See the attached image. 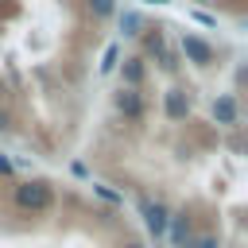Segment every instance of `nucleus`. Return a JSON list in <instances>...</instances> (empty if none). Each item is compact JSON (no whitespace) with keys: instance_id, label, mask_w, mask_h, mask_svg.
Returning a JSON list of instances; mask_svg holds the SVG:
<instances>
[{"instance_id":"f257e3e1","label":"nucleus","mask_w":248,"mask_h":248,"mask_svg":"<svg viewBox=\"0 0 248 248\" xmlns=\"http://www.w3.org/2000/svg\"><path fill=\"white\" fill-rule=\"evenodd\" d=\"M16 205L23 209V213H46L50 205H54V190H50V182H43V178H27V182H16Z\"/></svg>"},{"instance_id":"f03ea898","label":"nucleus","mask_w":248,"mask_h":248,"mask_svg":"<svg viewBox=\"0 0 248 248\" xmlns=\"http://www.w3.org/2000/svg\"><path fill=\"white\" fill-rule=\"evenodd\" d=\"M143 54H151L167 74H174L178 70V62H174V54L167 50V39H163V27H143Z\"/></svg>"},{"instance_id":"7ed1b4c3","label":"nucleus","mask_w":248,"mask_h":248,"mask_svg":"<svg viewBox=\"0 0 248 248\" xmlns=\"http://www.w3.org/2000/svg\"><path fill=\"white\" fill-rule=\"evenodd\" d=\"M140 213H143V225H147V232L159 240L163 232H167V225H170V209L163 205V202H151V198H140Z\"/></svg>"},{"instance_id":"20e7f679","label":"nucleus","mask_w":248,"mask_h":248,"mask_svg":"<svg viewBox=\"0 0 248 248\" xmlns=\"http://www.w3.org/2000/svg\"><path fill=\"white\" fill-rule=\"evenodd\" d=\"M182 54H186V62H194V66H209L213 62V46L205 43V39H198V35H182Z\"/></svg>"},{"instance_id":"39448f33","label":"nucleus","mask_w":248,"mask_h":248,"mask_svg":"<svg viewBox=\"0 0 248 248\" xmlns=\"http://www.w3.org/2000/svg\"><path fill=\"white\" fill-rule=\"evenodd\" d=\"M112 105H116V112H124L128 120H140L143 116V97H140V89H116L112 93Z\"/></svg>"},{"instance_id":"423d86ee","label":"nucleus","mask_w":248,"mask_h":248,"mask_svg":"<svg viewBox=\"0 0 248 248\" xmlns=\"http://www.w3.org/2000/svg\"><path fill=\"white\" fill-rule=\"evenodd\" d=\"M163 108H167V116L170 120H186L190 116V108H194V101H190V93L186 89H167V97H163Z\"/></svg>"},{"instance_id":"0eeeda50","label":"nucleus","mask_w":248,"mask_h":248,"mask_svg":"<svg viewBox=\"0 0 248 248\" xmlns=\"http://www.w3.org/2000/svg\"><path fill=\"white\" fill-rule=\"evenodd\" d=\"M213 120L225 124V128H232V124L240 120V105H236V97H229V93L217 97V101H213Z\"/></svg>"},{"instance_id":"6e6552de","label":"nucleus","mask_w":248,"mask_h":248,"mask_svg":"<svg viewBox=\"0 0 248 248\" xmlns=\"http://www.w3.org/2000/svg\"><path fill=\"white\" fill-rule=\"evenodd\" d=\"M170 240H174V248H190L194 240H190V217L186 213H170Z\"/></svg>"},{"instance_id":"1a4fd4ad","label":"nucleus","mask_w":248,"mask_h":248,"mask_svg":"<svg viewBox=\"0 0 248 248\" xmlns=\"http://www.w3.org/2000/svg\"><path fill=\"white\" fill-rule=\"evenodd\" d=\"M120 78H124V89H140L143 85V58H124Z\"/></svg>"},{"instance_id":"9d476101","label":"nucleus","mask_w":248,"mask_h":248,"mask_svg":"<svg viewBox=\"0 0 248 248\" xmlns=\"http://www.w3.org/2000/svg\"><path fill=\"white\" fill-rule=\"evenodd\" d=\"M120 31L132 39V35H143V16L140 12H120Z\"/></svg>"},{"instance_id":"9b49d317","label":"nucleus","mask_w":248,"mask_h":248,"mask_svg":"<svg viewBox=\"0 0 248 248\" xmlns=\"http://www.w3.org/2000/svg\"><path fill=\"white\" fill-rule=\"evenodd\" d=\"M85 4H89L93 19H108V16L116 12V0H85Z\"/></svg>"},{"instance_id":"f8f14e48","label":"nucleus","mask_w":248,"mask_h":248,"mask_svg":"<svg viewBox=\"0 0 248 248\" xmlns=\"http://www.w3.org/2000/svg\"><path fill=\"white\" fill-rule=\"evenodd\" d=\"M112 66H116V46H108V50H105V62H101V70H105V74H108V70H112Z\"/></svg>"},{"instance_id":"ddd939ff","label":"nucleus","mask_w":248,"mask_h":248,"mask_svg":"<svg viewBox=\"0 0 248 248\" xmlns=\"http://www.w3.org/2000/svg\"><path fill=\"white\" fill-rule=\"evenodd\" d=\"M190 248H217V236H202V240H194Z\"/></svg>"},{"instance_id":"4468645a","label":"nucleus","mask_w":248,"mask_h":248,"mask_svg":"<svg viewBox=\"0 0 248 248\" xmlns=\"http://www.w3.org/2000/svg\"><path fill=\"white\" fill-rule=\"evenodd\" d=\"M12 170H16V163H12L8 155H0V174H12Z\"/></svg>"},{"instance_id":"2eb2a0df","label":"nucleus","mask_w":248,"mask_h":248,"mask_svg":"<svg viewBox=\"0 0 248 248\" xmlns=\"http://www.w3.org/2000/svg\"><path fill=\"white\" fill-rule=\"evenodd\" d=\"M8 128H12V112H8V108H0V132H8Z\"/></svg>"},{"instance_id":"dca6fc26","label":"nucleus","mask_w":248,"mask_h":248,"mask_svg":"<svg viewBox=\"0 0 248 248\" xmlns=\"http://www.w3.org/2000/svg\"><path fill=\"white\" fill-rule=\"evenodd\" d=\"M93 190H97V194H101V198H105V202H120V198H116V194H112V190H105V186H93Z\"/></svg>"},{"instance_id":"f3484780","label":"nucleus","mask_w":248,"mask_h":248,"mask_svg":"<svg viewBox=\"0 0 248 248\" xmlns=\"http://www.w3.org/2000/svg\"><path fill=\"white\" fill-rule=\"evenodd\" d=\"M124 248H143V244H140V240H128V244H124Z\"/></svg>"},{"instance_id":"a211bd4d","label":"nucleus","mask_w":248,"mask_h":248,"mask_svg":"<svg viewBox=\"0 0 248 248\" xmlns=\"http://www.w3.org/2000/svg\"><path fill=\"white\" fill-rule=\"evenodd\" d=\"M147 4H167V0H147Z\"/></svg>"}]
</instances>
